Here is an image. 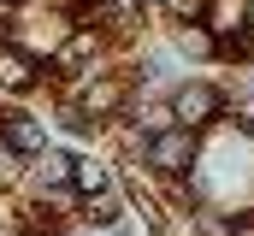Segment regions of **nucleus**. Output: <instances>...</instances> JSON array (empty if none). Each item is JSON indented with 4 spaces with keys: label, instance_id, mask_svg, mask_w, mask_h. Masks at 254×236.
<instances>
[{
    "label": "nucleus",
    "instance_id": "1a4fd4ad",
    "mask_svg": "<svg viewBox=\"0 0 254 236\" xmlns=\"http://www.w3.org/2000/svg\"><path fill=\"white\" fill-rule=\"evenodd\" d=\"M71 172H77V160H71V154H42V183H54V189H60V183H71Z\"/></svg>",
    "mask_w": 254,
    "mask_h": 236
},
{
    "label": "nucleus",
    "instance_id": "9d476101",
    "mask_svg": "<svg viewBox=\"0 0 254 236\" xmlns=\"http://www.w3.org/2000/svg\"><path fill=\"white\" fill-rule=\"evenodd\" d=\"M89 219H95V225H119V219H125V207H119L113 195H101V201H89Z\"/></svg>",
    "mask_w": 254,
    "mask_h": 236
},
{
    "label": "nucleus",
    "instance_id": "ddd939ff",
    "mask_svg": "<svg viewBox=\"0 0 254 236\" xmlns=\"http://www.w3.org/2000/svg\"><path fill=\"white\" fill-rule=\"evenodd\" d=\"M237 113H243V124L254 130V95H243V101H237Z\"/></svg>",
    "mask_w": 254,
    "mask_h": 236
},
{
    "label": "nucleus",
    "instance_id": "6e6552de",
    "mask_svg": "<svg viewBox=\"0 0 254 236\" xmlns=\"http://www.w3.org/2000/svg\"><path fill=\"white\" fill-rule=\"evenodd\" d=\"M178 48H184V54H195V59H207V54H213V30L184 24V30H178Z\"/></svg>",
    "mask_w": 254,
    "mask_h": 236
},
{
    "label": "nucleus",
    "instance_id": "4468645a",
    "mask_svg": "<svg viewBox=\"0 0 254 236\" xmlns=\"http://www.w3.org/2000/svg\"><path fill=\"white\" fill-rule=\"evenodd\" d=\"M237 236H254V213H249V219H243V225H237Z\"/></svg>",
    "mask_w": 254,
    "mask_h": 236
},
{
    "label": "nucleus",
    "instance_id": "9b49d317",
    "mask_svg": "<svg viewBox=\"0 0 254 236\" xmlns=\"http://www.w3.org/2000/svg\"><path fill=\"white\" fill-rule=\"evenodd\" d=\"M12 177H18V148H12V142H0V189H6Z\"/></svg>",
    "mask_w": 254,
    "mask_h": 236
},
{
    "label": "nucleus",
    "instance_id": "f257e3e1",
    "mask_svg": "<svg viewBox=\"0 0 254 236\" xmlns=\"http://www.w3.org/2000/svg\"><path fill=\"white\" fill-rule=\"evenodd\" d=\"M190 160H195V130H184V124H172L148 142V166H160V172H184Z\"/></svg>",
    "mask_w": 254,
    "mask_h": 236
},
{
    "label": "nucleus",
    "instance_id": "39448f33",
    "mask_svg": "<svg viewBox=\"0 0 254 236\" xmlns=\"http://www.w3.org/2000/svg\"><path fill=\"white\" fill-rule=\"evenodd\" d=\"M207 18H213V30H219V36H237V30L249 24V6H243V0H213V6H207Z\"/></svg>",
    "mask_w": 254,
    "mask_h": 236
},
{
    "label": "nucleus",
    "instance_id": "423d86ee",
    "mask_svg": "<svg viewBox=\"0 0 254 236\" xmlns=\"http://www.w3.org/2000/svg\"><path fill=\"white\" fill-rule=\"evenodd\" d=\"M6 142H12L18 154H36L48 136H42V124H36V118H12V124H6Z\"/></svg>",
    "mask_w": 254,
    "mask_h": 236
},
{
    "label": "nucleus",
    "instance_id": "f8f14e48",
    "mask_svg": "<svg viewBox=\"0 0 254 236\" xmlns=\"http://www.w3.org/2000/svg\"><path fill=\"white\" fill-rule=\"evenodd\" d=\"M166 6H172V12H178L184 24H195V18H207V0H166Z\"/></svg>",
    "mask_w": 254,
    "mask_h": 236
},
{
    "label": "nucleus",
    "instance_id": "20e7f679",
    "mask_svg": "<svg viewBox=\"0 0 254 236\" xmlns=\"http://www.w3.org/2000/svg\"><path fill=\"white\" fill-rule=\"evenodd\" d=\"M0 83H6V89H30V83H36V65H30V54L0 48Z\"/></svg>",
    "mask_w": 254,
    "mask_h": 236
},
{
    "label": "nucleus",
    "instance_id": "0eeeda50",
    "mask_svg": "<svg viewBox=\"0 0 254 236\" xmlns=\"http://www.w3.org/2000/svg\"><path fill=\"white\" fill-rule=\"evenodd\" d=\"M71 183H77L83 195H101V189H107V166H101V160H77Z\"/></svg>",
    "mask_w": 254,
    "mask_h": 236
},
{
    "label": "nucleus",
    "instance_id": "f03ea898",
    "mask_svg": "<svg viewBox=\"0 0 254 236\" xmlns=\"http://www.w3.org/2000/svg\"><path fill=\"white\" fill-rule=\"evenodd\" d=\"M219 89H207V83H184L178 95H172V113H178V124L184 130H195V124H207V118H219Z\"/></svg>",
    "mask_w": 254,
    "mask_h": 236
},
{
    "label": "nucleus",
    "instance_id": "7ed1b4c3",
    "mask_svg": "<svg viewBox=\"0 0 254 236\" xmlns=\"http://www.w3.org/2000/svg\"><path fill=\"white\" fill-rule=\"evenodd\" d=\"M119 107H125V83H119V77H101V83H89V89H83V113H89V118L119 113Z\"/></svg>",
    "mask_w": 254,
    "mask_h": 236
}]
</instances>
